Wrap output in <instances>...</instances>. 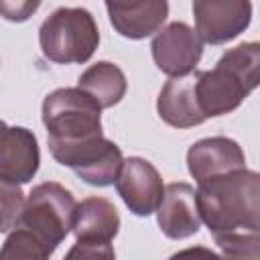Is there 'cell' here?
<instances>
[{
    "label": "cell",
    "instance_id": "15",
    "mask_svg": "<svg viewBox=\"0 0 260 260\" xmlns=\"http://www.w3.org/2000/svg\"><path fill=\"white\" fill-rule=\"evenodd\" d=\"M120 232V215L112 201L104 197H87L77 203L73 219L75 240L112 242Z\"/></svg>",
    "mask_w": 260,
    "mask_h": 260
},
{
    "label": "cell",
    "instance_id": "4",
    "mask_svg": "<svg viewBox=\"0 0 260 260\" xmlns=\"http://www.w3.org/2000/svg\"><path fill=\"white\" fill-rule=\"evenodd\" d=\"M47 144H69L104 136L102 108L79 87H59L43 100Z\"/></svg>",
    "mask_w": 260,
    "mask_h": 260
},
{
    "label": "cell",
    "instance_id": "19",
    "mask_svg": "<svg viewBox=\"0 0 260 260\" xmlns=\"http://www.w3.org/2000/svg\"><path fill=\"white\" fill-rule=\"evenodd\" d=\"M63 260H116V252L112 242H91V240H75Z\"/></svg>",
    "mask_w": 260,
    "mask_h": 260
},
{
    "label": "cell",
    "instance_id": "11",
    "mask_svg": "<svg viewBox=\"0 0 260 260\" xmlns=\"http://www.w3.org/2000/svg\"><path fill=\"white\" fill-rule=\"evenodd\" d=\"M187 169L197 185L246 169L242 146L228 136H211L197 140L187 150Z\"/></svg>",
    "mask_w": 260,
    "mask_h": 260
},
{
    "label": "cell",
    "instance_id": "16",
    "mask_svg": "<svg viewBox=\"0 0 260 260\" xmlns=\"http://www.w3.org/2000/svg\"><path fill=\"white\" fill-rule=\"evenodd\" d=\"M77 87L87 93L102 110H106L122 102L128 89V81L118 65L110 61H98L79 75Z\"/></svg>",
    "mask_w": 260,
    "mask_h": 260
},
{
    "label": "cell",
    "instance_id": "14",
    "mask_svg": "<svg viewBox=\"0 0 260 260\" xmlns=\"http://www.w3.org/2000/svg\"><path fill=\"white\" fill-rule=\"evenodd\" d=\"M106 10L114 30L132 41L146 39L162 30L169 16V4L165 0L146 2H106Z\"/></svg>",
    "mask_w": 260,
    "mask_h": 260
},
{
    "label": "cell",
    "instance_id": "18",
    "mask_svg": "<svg viewBox=\"0 0 260 260\" xmlns=\"http://www.w3.org/2000/svg\"><path fill=\"white\" fill-rule=\"evenodd\" d=\"M0 197H2V223H0V230L4 234H10L20 223L26 199H24L22 189L14 187V185H2L0 187Z\"/></svg>",
    "mask_w": 260,
    "mask_h": 260
},
{
    "label": "cell",
    "instance_id": "6",
    "mask_svg": "<svg viewBox=\"0 0 260 260\" xmlns=\"http://www.w3.org/2000/svg\"><path fill=\"white\" fill-rule=\"evenodd\" d=\"M49 150L59 165L71 169L83 183L91 187L116 185L124 165L120 146L106 136L69 144H49Z\"/></svg>",
    "mask_w": 260,
    "mask_h": 260
},
{
    "label": "cell",
    "instance_id": "2",
    "mask_svg": "<svg viewBox=\"0 0 260 260\" xmlns=\"http://www.w3.org/2000/svg\"><path fill=\"white\" fill-rule=\"evenodd\" d=\"M260 85V43L248 41L228 49L213 69L199 71L197 98L203 116L217 118L240 108Z\"/></svg>",
    "mask_w": 260,
    "mask_h": 260
},
{
    "label": "cell",
    "instance_id": "21",
    "mask_svg": "<svg viewBox=\"0 0 260 260\" xmlns=\"http://www.w3.org/2000/svg\"><path fill=\"white\" fill-rule=\"evenodd\" d=\"M169 260H221V256L205 246H191V248L175 252Z\"/></svg>",
    "mask_w": 260,
    "mask_h": 260
},
{
    "label": "cell",
    "instance_id": "20",
    "mask_svg": "<svg viewBox=\"0 0 260 260\" xmlns=\"http://www.w3.org/2000/svg\"><path fill=\"white\" fill-rule=\"evenodd\" d=\"M41 4L39 2H2L0 4V10H2V16L6 20H12V22H22L26 20Z\"/></svg>",
    "mask_w": 260,
    "mask_h": 260
},
{
    "label": "cell",
    "instance_id": "1",
    "mask_svg": "<svg viewBox=\"0 0 260 260\" xmlns=\"http://www.w3.org/2000/svg\"><path fill=\"white\" fill-rule=\"evenodd\" d=\"M201 221L223 254L260 252V173L242 169L197 185Z\"/></svg>",
    "mask_w": 260,
    "mask_h": 260
},
{
    "label": "cell",
    "instance_id": "3",
    "mask_svg": "<svg viewBox=\"0 0 260 260\" xmlns=\"http://www.w3.org/2000/svg\"><path fill=\"white\" fill-rule=\"evenodd\" d=\"M39 45L43 55L53 63H85L100 45V28L89 10L81 6H63L43 20Z\"/></svg>",
    "mask_w": 260,
    "mask_h": 260
},
{
    "label": "cell",
    "instance_id": "22",
    "mask_svg": "<svg viewBox=\"0 0 260 260\" xmlns=\"http://www.w3.org/2000/svg\"><path fill=\"white\" fill-rule=\"evenodd\" d=\"M221 260H260V252H236V254H223Z\"/></svg>",
    "mask_w": 260,
    "mask_h": 260
},
{
    "label": "cell",
    "instance_id": "8",
    "mask_svg": "<svg viewBox=\"0 0 260 260\" xmlns=\"http://www.w3.org/2000/svg\"><path fill=\"white\" fill-rule=\"evenodd\" d=\"M154 65L169 77H183L195 71L203 55V43L197 32L181 22H169L158 30L150 43Z\"/></svg>",
    "mask_w": 260,
    "mask_h": 260
},
{
    "label": "cell",
    "instance_id": "7",
    "mask_svg": "<svg viewBox=\"0 0 260 260\" xmlns=\"http://www.w3.org/2000/svg\"><path fill=\"white\" fill-rule=\"evenodd\" d=\"M193 18L201 43L223 45L250 26L252 4L248 0H195Z\"/></svg>",
    "mask_w": 260,
    "mask_h": 260
},
{
    "label": "cell",
    "instance_id": "9",
    "mask_svg": "<svg viewBox=\"0 0 260 260\" xmlns=\"http://www.w3.org/2000/svg\"><path fill=\"white\" fill-rule=\"evenodd\" d=\"M165 187L167 185L152 162L140 156L124 158L122 171L116 179V191L134 215L148 217L150 213H156Z\"/></svg>",
    "mask_w": 260,
    "mask_h": 260
},
{
    "label": "cell",
    "instance_id": "12",
    "mask_svg": "<svg viewBox=\"0 0 260 260\" xmlns=\"http://www.w3.org/2000/svg\"><path fill=\"white\" fill-rule=\"evenodd\" d=\"M158 230L171 240H185L199 232L201 215L197 189L189 183H169L156 209Z\"/></svg>",
    "mask_w": 260,
    "mask_h": 260
},
{
    "label": "cell",
    "instance_id": "5",
    "mask_svg": "<svg viewBox=\"0 0 260 260\" xmlns=\"http://www.w3.org/2000/svg\"><path fill=\"white\" fill-rule=\"evenodd\" d=\"M75 209V197L61 183H39L26 197L18 225L30 230L49 246L51 252H55L57 246L67 238V234L73 232Z\"/></svg>",
    "mask_w": 260,
    "mask_h": 260
},
{
    "label": "cell",
    "instance_id": "13",
    "mask_svg": "<svg viewBox=\"0 0 260 260\" xmlns=\"http://www.w3.org/2000/svg\"><path fill=\"white\" fill-rule=\"evenodd\" d=\"M199 71L195 69L183 77H171L156 100L158 118L173 128H193L203 124L207 118L201 112L197 98Z\"/></svg>",
    "mask_w": 260,
    "mask_h": 260
},
{
    "label": "cell",
    "instance_id": "17",
    "mask_svg": "<svg viewBox=\"0 0 260 260\" xmlns=\"http://www.w3.org/2000/svg\"><path fill=\"white\" fill-rule=\"evenodd\" d=\"M51 254L53 252L43 240H39L30 230L18 225L6 234L0 260H49Z\"/></svg>",
    "mask_w": 260,
    "mask_h": 260
},
{
    "label": "cell",
    "instance_id": "10",
    "mask_svg": "<svg viewBox=\"0 0 260 260\" xmlns=\"http://www.w3.org/2000/svg\"><path fill=\"white\" fill-rule=\"evenodd\" d=\"M41 162L39 142L32 130L24 126L2 124L0 140V183L20 187L28 183Z\"/></svg>",
    "mask_w": 260,
    "mask_h": 260
}]
</instances>
